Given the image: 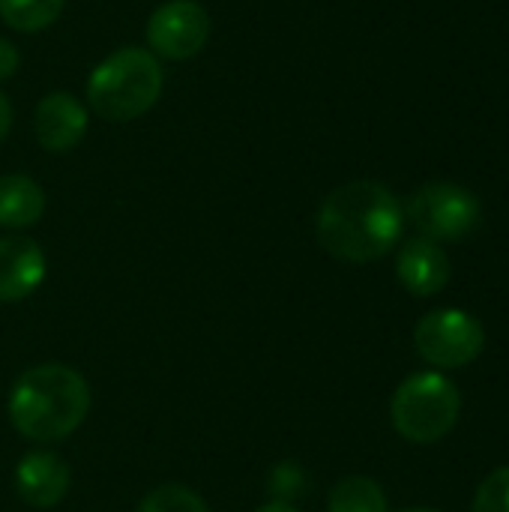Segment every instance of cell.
I'll return each mask as SVG.
<instances>
[{
    "instance_id": "9",
    "label": "cell",
    "mask_w": 509,
    "mask_h": 512,
    "mask_svg": "<svg viewBox=\"0 0 509 512\" xmlns=\"http://www.w3.org/2000/svg\"><path fill=\"white\" fill-rule=\"evenodd\" d=\"M48 261L36 240L9 234L0 237V303L27 300L45 279Z\"/></svg>"
},
{
    "instance_id": "17",
    "label": "cell",
    "mask_w": 509,
    "mask_h": 512,
    "mask_svg": "<svg viewBox=\"0 0 509 512\" xmlns=\"http://www.w3.org/2000/svg\"><path fill=\"white\" fill-rule=\"evenodd\" d=\"M18 63H21L18 48H15L9 39H3V36H0V81L12 78V75L18 72Z\"/></svg>"
},
{
    "instance_id": "12",
    "label": "cell",
    "mask_w": 509,
    "mask_h": 512,
    "mask_svg": "<svg viewBox=\"0 0 509 512\" xmlns=\"http://www.w3.org/2000/svg\"><path fill=\"white\" fill-rule=\"evenodd\" d=\"M45 192L27 174H3L0 177V228L21 231L42 219Z\"/></svg>"
},
{
    "instance_id": "2",
    "label": "cell",
    "mask_w": 509,
    "mask_h": 512,
    "mask_svg": "<svg viewBox=\"0 0 509 512\" xmlns=\"http://www.w3.org/2000/svg\"><path fill=\"white\" fill-rule=\"evenodd\" d=\"M6 411L15 432L27 441H63L87 420L90 387L75 369L63 363H42L15 381Z\"/></svg>"
},
{
    "instance_id": "16",
    "label": "cell",
    "mask_w": 509,
    "mask_h": 512,
    "mask_svg": "<svg viewBox=\"0 0 509 512\" xmlns=\"http://www.w3.org/2000/svg\"><path fill=\"white\" fill-rule=\"evenodd\" d=\"M471 512H509V465L483 480Z\"/></svg>"
},
{
    "instance_id": "10",
    "label": "cell",
    "mask_w": 509,
    "mask_h": 512,
    "mask_svg": "<svg viewBox=\"0 0 509 512\" xmlns=\"http://www.w3.org/2000/svg\"><path fill=\"white\" fill-rule=\"evenodd\" d=\"M36 138L51 153H66L81 144L87 132V108L66 90H54L39 99L33 114Z\"/></svg>"
},
{
    "instance_id": "3",
    "label": "cell",
    "mask_w": 509,
    "mask_h": 512,
    "mask_svg": "<svg viewBox=\"0 0 509 512\" xmlns=\"http://www.w3.org/2000/svg\"><path fill=\"white\" fill-rule=\"evenodd\" d=\"M162 66L147 48H117L111 51L87 78V105L111 120L129 123L147 114L162 96Z\"/></svg>"
},
{
    "instance_id": "7",
    "label": "cell",
    "mask_w": 509,
    "mask_h": 512,
    "mask_svg": "<svg viewBox=\"0 0 509 512\" xmlns=\"http://www.w3.org/2000/svg\"><path fill=\"white\" fill-rule=\"evenodd\" d=\"M210 39V15L195 0H168L153 9L147 21L150 54L165 60H189Z\"/></svg>"
},
{
    "instance_id": "20",
    "label": "cell",
    "mask_w": 509,
    "mask_h": 512,
    "mask_svg": "<svg viewBox=\"0 0 509 512\" xmlns=\"http://www.w3.org/2000/svg\"><path fill=\"white\" fill-rule=\"evenodd\" d=\"M405 512H438V510H429V507H414V510H405Z\"/></svg>"
},
{
    "instance_id": "4",
    "label": "cell",
    "mask_w": 509,
    "mask_h": 512,
    "mask_svg": "<svg viewBox=\"0 0 509 512\" xmlns=\"http://www.w3.org/2000/svg\"><path fill=\"white\" fill-rule=\"evenodd\" d=\"M462 396L441 372H417L399 384L390 402L396 432L411 444H435L447 438L459 420Z\"/></svg>"
},
{
    "instance_id": "5",
    "label": "cell",
    "mask_w": 509,
    "mask_h": 512,
    "mask_svg": "<svg viewBox=\"0 0 509 512\" xmlns=\"http://www.w3.org/2000/svg\"><path fill=\"white\" fill-rule=\"evenodd\" d=\"M405 216L426 240H462L480 225V198L459 183H426L408 204Z\"/></svg>"
},
{
    "instance_id": "1",
    "label": "cell",
    "mask_w": 509,
    "mask_h": 512,
    "mask_svg": "<svg viewBox=\"0 0 509 512\" xmlns=\"http://www.w3.org/2000/svg\"><path fill=\"white\" fill-rule=\"evenodd\" d=\"M405 210L399 198L375 180H351L333 189L318 210L321 246L351 264H369L384 258L402 237Z\"/></svg>"
},
{
    "instance_id": "11",
    "label": "cell",
    "mask_w": 509,
    "mask_h": 512,
    "mask_svg": "<svg viewBox=\"0 0 509 512\" xmlns=\"http://www.w3.org/2000/svg\"><path fill=\"white\" fill-rule=\"evenodd\" d=\"M396 273L405 291H411L414 297H432L450 282V258L435 240L414 237L402 246Z\"/></svg>"
},
{
    "instance_id": "15",
    "label": "cell",
    "mask_w": 509,
    "mask_h": 512,
    "mask_svg": "<svg viewBox=\"0 0 509 512\" xmlns=\"http://www.w3.org/2000/svg\"><path fill=\"white\" fill-rule=\"evenodd\" d=\"M138 512H210L204 498L180 483H168V486H159L153 489L141 504Z\"/></svg>"
},
{
    "instance_id": "19",
    "label": "cell",
    "mask_w": 509,
    "mask_h": 512,
    "mask_svg": "<svg viewBox=\"0 0 509 512\" xmlns=\"http://www.w3.org/2000/svg\"><path fill=\"white\" fill-rule=\"evenodd\" d=\"M255 512H297L291 504H285V501H270V504H264V507H258Z\"/></svg>"
},
{
    "instance_id": "8",
    "label": "cell",
    "mask_w": 509,
    "mask_h": 512,
    "mask_svg": "<svg viewBox=\"0 0 509 512\" xmlns=\"http://www.w3.org/2000/svg\"><path fill=\"white\" fill-rule=\"evenodd\" d=\"M69 483H72L69 465L51 450H33V453L21 456L18 468H15L18 498L27 507H36V510L57 507L66 498Z\"/></svg>"
},
{
    "instance_id": "14",
    "label": "cell",
    "mask_w": 509,
    "mask_h": 512,
    "mask_svg": "<svg viewBox=\"0 0 509 512\" xmlns=\"http://www.w3.org/2000/svg\"><path fill=\"white\" fill-rule=\"evenodd\" d=\"M63 12V0H0V18L21 33L51 27Z\"/></svg>"
},
{
    "instance_id": "13",
    "label": "cell",
    "mask_w": 509,
    "mask_h": 512,
    "mask_svg": "<svg viewBox=\"0 0 509 512\" xmlns=\"http://www.w3.org/2000/svg\"><path fill=\"white\" fill-rule=\"evenodd\" d=\"M327 512H387V495L369 477H345L333 486Z\"/></svg>"
},
{
    "instance_id": "6",
    "label": "cell",
    "mask_w": 509,
    "mask_h": 512,
    "mask_svg": "<svg viewBox=\"0 0 509 512\" xmlns=\"http://www.w3.org/2000/svg\"><path fill=\"white\" fill-rule=\"evenodd\" d=\"M417 354L435 369L471 366L486 348L483 324L462 309H438L420 318L414 330Z\"/></svg>"
},
{
    "instance_id": "18",
    "label": "cell",
    "mask_w": 509,
    "mask_h": 512,
    "mask_svg": "<svg viewBox=\"0 0 509 512\" xmlns=\"http://www.w3.org/2000/svg\"><path fill=\"white\" fill-rule=\"evenodd\" d=\"M9 129H12V102H9L6 93L0 90V141L9 135Z\"/></svg>"
}]
</instances>
